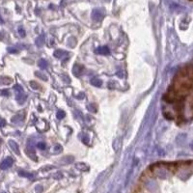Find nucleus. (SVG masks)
Returning <instances> with one entry per match:
<instances>
[{
	"label": "nucleus",
	"instance_id": "6ab92c4d",
	"mask_svg": "<svg viewBox=\"0 0 193 193\" xmlns=\"http://www.w3.org/2000/svg\"><path fill=\"white\" fill-rule=\"evenodd\" d=\"M54 150H55V152H57V154H59V152H62L63 148H62V146H61V145L56 144V146L54 147Z\"/></svg>",
	"mask_w": 193,
	"mask_h": 193
},
{
	"label": "nucleus",
	"instance_id": "39448f33",
	"mask_svg": "<svg viewBox=\"0 0 193 193\" xmlns=\"http://www.w3.org/2000/svg\"><path fill=\"white\" fill-rule=\"evenodd\" d=\"M24 117H25L24 112H19V113H17V115H15L14 117L12 118V122H13V123H18V122H21V121H23Z\"/></svg>",
	"mask_w": 193,
	"mask_h": 193
},
{
	"label": "nucleus",
	"instance_id": "aec40b11",
	"mask_svg": "<svg viewBox=\"0 0 193 193\" xmlns=\"http://www.w3.org/2000/svg\"><path fill=\"white\" fill-rule=\"evenodd\" d=\"M19 175L22 176V177L32 178V174H29V173H27V172H22V171H21V172H19Z\"/></svg>",
	"mask_w": 193,
	"mask_h": 193
},
{
	"label": "nucleus",
	"instance_id": "1a4fd4ad",
	"mask_svg": "<svg viewBox=\"0 0 193 193\" xmlns=\"http://www.w3.org/2000/svg\"><path fill=\"white\" fill-rule=\"evenodd\" d=\"M68 52L65 51V50H61V49H57L54 51V53H53V55H54L56 58H62L64 55H67Z\"/></svg>",
	"mask_w": 193,
	"mask_h": 193
},
{
	"label": "nucleus",
	"instance_id": "4be33fe9",
	"mask_svg": "<svg viewBox=\"0 0 193 193\" xmlns=\"http://www.w3.org/2000/svg\"><path fill=\"white\" fill-rule=\"evenodd\" d=\"M18 33H19V35H21V37H25V31L21 27L18 28Z\"/></svg>",
	"mask_w": 193,
	"mask_h": 193
},
{
	"label": "nucleus",
	"instance_id": "20e7f679",
	"mask_svg": "<svg viewBox=\"0 0 193 193\" xmlns=\"http://www.w3.org/2000/svg\"><path fill=\"white\" fill-rule=\"evenodd\" d=\"M84 72V67L81 65H78V64H75L74 66V68H72V74H74L75 76H80L83 75Z\"/></svg>",
	"mask_w": 193,
	"mask_h": 193
},
{
	"label": "nucleus",
	"instance_id": "a878e982",
	"mask_svg": "<svg viewBox=\"0 0 193 193\" xmlns=\"http://www.w3.org/2000/svg\"><path fill=\"white\" fill-rule=\"evenodd\" d=\"M85 97V95H84V93H80V94H79L78 96H77V98H80V99H82L83 98Z\"/></svg>",
	"mask_w": 193,
	"mask_h": 193
},
{
	"label": "nucleus",
	"instance_id": "f03ea898",
	"mask_svg": "<svg viewBox=\"0 0 193 193\" xmlns=\"http://www.w3.org/2000/svg\"><path fill=\"white\" fill-rule=\"evenodd\" d=\"M92 18H93V21H102V18H103V13L102 10H99V9H95L94 11H93L92 13Z\"/></svg>",
	"mask_w": 193,
	"mask_h": 193
},
{
	"label": "nucleus",
	"instance_id": "9d476101",
	"mask_svg": "<svg viewBox=\"0 0 193 193\" xmlns=\"http://www.w3.org/2000/svg\"><path fill=\"white\" fill-rule=\"evenodd\" d=\"M90 82L93 86H95V87H101L102 85V81L98 78H92Z\"/></svg>",
	"mask_w": 193,
	"mask_h": 193
},
{
	"label": "nucleus",
	"instance_id": "ddd939ff",
	"mask_svg": "<svg viewBox=\"0 0 193 193\" xmlns=\"http://www.w3.org/2000/svg\"><path fill=\"white\" fill-rule=\"evenodd\" d=\"M35 75H36V76H38L39 78L43 79V80H44V81H46V80H48V76H46L45 75H44L43 72L36 71V72H35Z\"/></svg>",
	"mask_w": 193,
	"mask_h": 193
},
{
	"label": "nucleus",
	"instance_id": "423d86ee",
	"mask_svg": "<svg viewBox=\"0 0 193 193\" xmlns=\"http://www.w3.org/2000/svg\"><path fill=\"white\" fill-rule=\"evenodd\" d=\"M96 53H98V54H102V55H108L110 53V50L107 46H101V48L96 49Z\"/></svg>",
	"mask_w": 193,
	"mask_h": 193
},
{
	"label": "nucleus",
	"instance_id": "7ed1b4c3",
	"mask_svg": "<svg viewBox=\"0 0 193 193\" xmlns=\"http://www.w3.org/2000/svg\"><path fill=\"white\" fill-rule=\"evenodd\" d=\"M13 163H14V160H13V158L12 157H6L4 160L0 163V169H2V170H6V169H8L10 168L11 166L13 165Z\"/></svg>",
	"mask_w": 193,
	"mask_h": 193
},
{
	"label": "nucleus",
	"instance_id": "5701e85b",
	"mask_svg": "<svg viewBox=\"0 0 193 193\" xmlns=\"http://www.w3.org/2000/svg\"><path fill=\"white\" fill-rule=\"evenodd\" d=\"M5 125H6V121L4 119H1L0 120V128H3Z\"/></svg>",
	"mask_w": 193,
	"mask_h": 193
},
{
	"label": "nucleus",
	"instance_id": "2eb2a0df",
	"mask_svg": "<svg viewBox=\"0 0 193 193\" xmlns=\"http://www.w3.org/2000/svg\"><path fill=\"white\" fill-rule=\"evenodd\" d=\"M30 86H31V87H32L33 89H34V90H39L40 88H41V86H40L36 81H31V82H30Z\"/></svg>",
	"mask_w": 193,
	"mask_h": 193
},
{
	"label": "nucleus",
	"instance_id": "f3484780",
	"mask_svg": "<svg viewBox=\"0 0 193 193\" xmlns=\"http://www.w3.org/2000/svg\"><path fill=\"white\" fill-rule=\"evenodd\" d=\"M14 89H15V91L17 93V94H18V93H22V92H23V89H22V87H21V86L19 85V84H17V85H15V86H14Z\"/></svg>",
	"mask_w": 193,
	"mask_h": 193
},
{
	"label": "nucleus",
	"instance_id": "9b49d317",
	"mask_svg": "<svg viewBox=\"0 0 193 193\" xmlns=\"http://www.w3.org/2000/svg\"><path fill=\"white\" fill-rule=\"evenodd\" d=\"M36 44L38 46H42L44 44V36H40L36 39Z\"/></svg>",
	"mask_w": 193,
	"mask_h": 193
},
{
	"label": "nucleus",
	"instance_id": "4468645a",
	"mask_svg": "<svg viewBox=\"0 0 193 193\" xmlns=\"http://www.w3.org/2000/svg\"><path fill=\"white\" fill-rule=\"evenodd\" d=\"M87 109H88L90 112H92V113H95V112L97 111L96 104H94V103H90V104L87 106Z\"/></svg>",
	"mask_w": 193,
	"mask_h": 193
},
{
	"label": "nucleus",
	"instance_id": "0eeeda50",
	"mask_svg": "<svg viewBox=\"0 0 193 193\" xmlns=\"http://www.w3.org/2000/svg\"><path fill=\"white\" fill-rule=\"evenodd\" d=\"M9 146L12 148V150L16 152V154L19 155V147L17 144V142H15L14 140H9Z\"/></svg>",
	"mask_w": 193,
	"mask_h": 193
},
{
	"label": "nucleus",
	"instance_id": "a211bd4d",
	"mask_svg": "<svg viewBox=\"0 0 193 193\" xmlns=\"http://www.w3.org/2000/svg\"><path fill=\"white\" fill-rule=\"evenodd\" d=\"M0 80H1V81H3L2 83L3 84H10L11 83V78H8V77H1V78H0Z\"/></svg>",
	"mask_w": 193,
	"mask_h": 193
},
{
	"label": "nucleus",
	"instance_id": "f8f14e48",
	"mask_svg": "<svg viewBox=\"0 0 193 193\" xmlns=\"http://www.w3.org/2000/svg\"><path fill=\"white\" fill-rule=\"evenodd\" d=\"M39 67L41 69H43V70L48 67V62H46V60H44V59L40 60V61H39Z\"/></svg>",
	"mask_w": 193,
	"mask_h": 193
},
{
	"label": "nucleus",
	"instance_id": "dca6fc26",
	"mask_svg": "<svg viewBox=\"0 0 193 193\" xmlns=\"http://www.w3.org/2000/svg\"><path fill=\"white\" fill-rule=\"evenodd\" d=\"M65 112L63 111V110H59L57 113H56V117H57V119H59V120H61V119H63L64 117H65Z\"/></svg>",
	"mask_w": 193,
	"mask_h": 193
},
{
	"label": "nucleus",
	"instance_id": "6e6552de",
	"mask_svg": "<svg viewBox=\"0 0 193 193\" xmlns=\"http://www.w3.org/2000/svg\"><path fill=\"white\" fill-rule=\"evenodd\" d=\"M17 102L19 103V104H22L25 101H26V95L23 94V92L22 93H18V94L17 95Z\"/></svg>",
	"mask_w": 193,
	"mask_h": 193
},
{
	"label": "nucleus",
	"instance_id": "393cba45",
	"mask_svg": "<svg viewBox=\"0 0 193 193\" xmlns=\"http://www.w3.org/2000/svg\"><path fill=\"white\" fill-rule=\"evenodd\" d=\"M1 94L4 95V96H9V92H8V90H3Z\"/></svg>",
	"mask_w": 193,
	"mask_h": 193
},
{
	"label": "nucleus",
	"instance_id": "b1692460",
	"mask_svg": "<svg viewBox=\"0 0 193 193\" xmlns=\"http://www.w3.org/2000/svg\"><path fill=\"white\" fill-rule=\"evenodd\" d=\"M8 51H9V52H11V53H17V49H15V48H8Z\"/></svg>",
	"mask_w": 193,
	"mask_h": 193
},
{
	"label": "nucleus",
	"instance_id": "f257e3e1",
	"mask_svg": "<svg viewBox=\"0 0 193 193\" xmlns=\"http://www.w3.org/2000/svg\"><path fill=\"white\" fill-rule=\"evenodd\" d=\"M163 98L165 99L167 102H178L179 101V99H183L182 98H179L178 95H177V93L174 91V90H169L166 94L163 96Z\"/></svg>",
	"mask_w": 193,
	"mask_h": 193
},
{
	"label": "nucleus",
	"instance_id": "412c9836",
	"mask_svg": "<svg viewBox=\"0 0 193 193\" xmlns=\"http://www.w3.org/2000/svg\"><path fill=\"white\" fill-rule=\"evenodd\" d=\"M37 146H38V148L41 149V150H44L45 149V144L44 142H39L37 144Z\"/></svg>",
	"mask_w": 193,
	"mask_h": 193
}]
</instances>
